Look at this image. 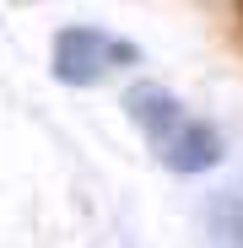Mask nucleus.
<instances>
[{"mask_svg": "<svg viewBox=\"0 0 243 248\" xmlns=\"http://www.w3.org/2000/svg\"><path fill=\"white\" fill-rule=\"evenodd\" d=\"M119 108H125V119L141 130V140L151 146V156H157L168 173H178V178L211 173L216 162L227 156L222 130H216L211 119L189 113L184 97H173L162 81H135V87H125Z\"/></svg>", "mask_w": 243, "mask_h": 248, "instance_id": "obj_1", "label": "nucleus"}, {"mask_svg": "<svg viewBox=\"0 0 243 248\" xmlns=\"http://www.w3.org/2000/svg\"><path fill=\"white\" fill-rule=\"evenodd\" d=\"M130 65H141V44L125 32L97 27V22H70L49 44V70L65 87H97V81L130 70Z\"/></svg>", "mask_w": 243, "mask_h": 248, "instance_id": "obj_2", "label": "nucleus"}, {"mask_svg": "<svg viewBox=\"0 0 243 248\" xmlns=\"http://www.w3.org/2000/svg\"><path fill=\"white\" fill-rule=\"evenodd\" d=\"M206 237H211V248H243V194L238 189L211 194V205H206Z\"/></svg>", "mask_w": 243, "mask_h": 248, "instance_id": "obj_3", "label": "nucleus"}, {"mask_svg": "<svg viewBox=\"0 0 243 248\" xmlns=\"http://www.w3.org/2000/svg\"><path fill=\"white\" fill-rule=\"evenodd\" d=\"M238 194H243V184H238Z\"/></svg>", "mask_w": 243, "mask_h": 248, "instance_id": "obj_4", "label": "nucleus"}]
</instances>
